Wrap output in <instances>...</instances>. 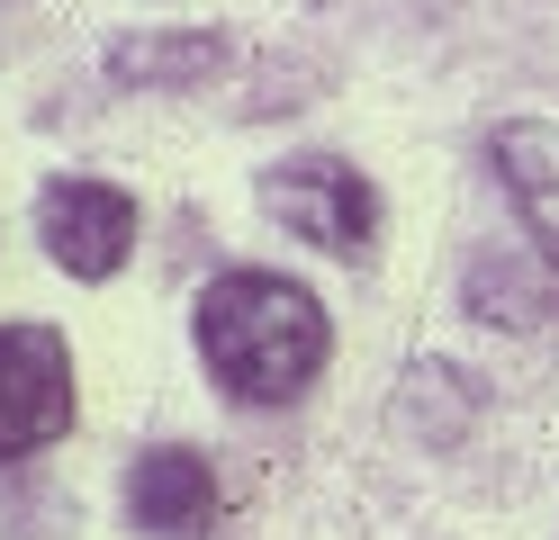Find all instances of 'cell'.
Wrapping results in <instances>:
<instances>
[{
    "label": "cell",
    "instance_id": "3",
    "mask_svg": "<svg viewBox=\"0 0 559 540\" xmlns=\"http://www.w3.org/2000/svg\"><path fill=\"white\" fill-rule=\"evenodd\" d=\"M262 207H271L289 235L325 243V252H370V235H379V199H370V180H361L353 163H334V154L262 171Z\"/></svg>",
    "mask_w": 559,
    "mask_h": 540
},
{
    "label": "cell",
    "instance_id": "4",
    "mask_svg": "<svg viewBox=\"0 0 559 540\" xmlns=\"http://www.w3.org/2000/svg\"><path fill=\"white\" fill-rule=\"evenodd\" d=\"M37 235H46V252H55V271H73V279H118L127 252H135V199L109 190V180H46Z\"/></svg>",
    "mask_w": 559,
    "mask_h": 540
},
{
    "label": "cell",
    "instance_id": "5",
    "mask_svg": "<svg viewBox=\"0 0 559 540\" xmlns=\"http://www.w3.org/2000/svg\"><path fill=\"white\" fill-rule=\"evenodd\" d=\"M127 514L135 531H163V540H199L207 523H217V468H207L199 451L163 442L127 468Z\"/></svg>",
    "mask_w": 559,
    "mask_h": 540
},
{
    "label": "cell",
    "instance_id": "6",
    "mask_svg": "<svg viewBox=\"0 0 559 540\" xmlns=\"http://www.w3.org/2000/svg\"><path fill=\"white\" fill-rule=\"evenodd\" d=\"M497 171L514 180V199H523V216H533V235H542L550 271H559V127H506Z\"/></svg>",
    "mask_w": 559,
    "mask_h": 540
},
{
    "label": "cell",
    "instance_id": "2",
    "mask_svg": "<svg viewBox=\"0 0 559 540\" xmlns=\"http://www.w3.org/2000/svg\"><path fill=\"white\" fill-rule=\"evenodd\" d=\"M73 432V343L55 324H0V459L55 451Z\"/></svg>",
    "mask_w": 559,
    "mask_h": 540
},
{
    "label": "cell",
    "instance_id": "1",
    "mask_svg": "<svg viewBox=\"0 0 559 540\" xmlns=\"http://www.w3.org/2000/svg\"><path fill=\"white\" fill-rule=\"evenodd\" d=\"M334 351L325 307L280 271H217L199 288V360L235 406H289Z\"/></svg>",
    "mask_w": 559,
    "mask_h": 540
},
{
    "label": "cell",
    "instance_id": "7",
    "mask_svg": "<svg viewBox=\"0 0 559 540\" xmlns=\"http://www.w3.org/2000/svg\"><path fill=\"white\" fill-rule=\"evenodd\" d=\"M217 55H226L217 36H127V46H109V72L118 82H199Z\"/></svg>",
    "mask_w": 559,
    "mask_h": 540
}]
</instances>
